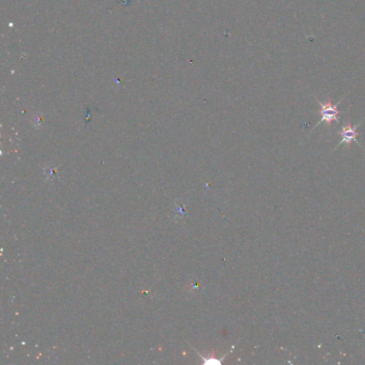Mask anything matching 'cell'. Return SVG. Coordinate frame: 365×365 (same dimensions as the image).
Returning <instances> with one entry per match:
<instances>
[{"label":"cell","mask_w":365,"mask_h":365,"mask_svg":"<svg viewBox=\"0 0 365 365\" xmlns=\"http://www.w3.org/2000/svg\"><path fill=\"white\" fill-rule=\"evenodd\" d=\"M361 124H362V121H361L360 124L355 125V126H351L349 123H348L347 125L343 126V127H342V130H341V132H340L342 139H341V142L338 144V146H336V148L342 146V145H344V144L347 145L348 147H350V145H351L352 142H355L357 144H359L358 139H357V137L359 136V133H358L357 130H358V128L360 127ZM359 145H360V144H359Z\"/></svg>","instance_id":"obj_2"},{"label":"cell","mask_w":365,"mask_h":365,"mask_svg":"<svg viewBox=\"0 0 365 365\" xmlns=\"http://www.w3.org/2000/svg\"><path fill=\"white\" fill-rule=\"evenodd\" d=\"M318 104L320 106V110L319 114L321 116L319 123H318L316 127L319 126L320 124H326L327 126H331L332 121H335V123H339L340 121V113L341 111L339 110V104H332L331 100H328L327 103H321L318 101Z\"/></svg>","instance_id":"obj_1"}]
</instances>
